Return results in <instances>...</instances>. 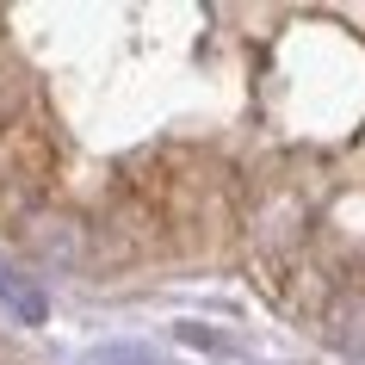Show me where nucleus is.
<instances>
[{"mask_svg": "<svg viewBox=\"0 0 365 365\" xmlns=\"http://www.w3.org/2000/svg\"><path fill=\"white\" fill-rule=\"evenodd\" d=\"M124 198L143 205L161 242H180V248H205L217 235L230 230L235 217V186L230 173L217 168L211 155L198 149H149L136 155L130 168H124Z\"/></svg>", "mask_w": 365, "mask_h": 365, "instance_id": "1", "label": "nucleus"}, {"mask_svg": "<svg viewBox=\"0 0 365 365\" xmlns=\"http://www.w3.org/2000/svg\"><path fill=\"white\" fill-rule=\"evenodd\" d=\"M56 186V143L38 118H6L0 124V223L38 211Z\"/></svg>", "mask_w": 365, "mask_h": 365, "instance_id": "2", "label": "nucleus"}, {"mask_svg": "<svg viewBox=\"0 0 365 365\" xmlns=\"http://www.w3.org/2000/svg\"><path fill=\"white\" fill-rule=\"evenodd\" d=\"M328 328H334V341H341V346L365 353V291H346L341 304L328 309Z\"/></svg>", "mask_w": 365, "mask_h": 365, "instance_id": "3", "label": "nucleus"}, {"mask_svg": "<svg viewBox=\"0 0 365 365\" xmlns=\"http://www.w3.org/2000/svg\"><path fill=\"white\" fill-rule=\"evenodd\" d=\"M0 25H6V13H0Z\"/></svg>", "mask_w": 365, "mask_h": 365, "instance_id": "4", "label": "nucleus"}]
</instances>
